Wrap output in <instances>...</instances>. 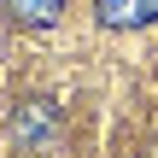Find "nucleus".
<instances>
[{
	"label": "nucleus",
	"instance_id": "nucleus-1",
	"mask_svg": "<svg viewBox=\"0 0 158 158\" xmlns=\"http://www.w3.org/2000/svg\"><path fill=\"white\" fill-rule=\"evenodd\" d=\"M94 12L106 29H141L158 18V0H94Z\"/></svg>",
	"mask_w": 158,
	"mask_h": 158
},
{
	"label": "nucleus",
	"instance_id": "nucleus-2",
	"mask_svg": "<svg viewBox=\"0 0 158 158\" xmlns=\"http://www.w3.org/2000/svg\"><path fill=\"white\" fill-rule=\"evenodd\" d=\"M6 12H12L23 29H47V23H59L64 0H6Z\"/></svg>",
	"mask_w": 158,
	"mask_h": 158
},
{
	"label": "nucleus",
	"instance_id": "nucleus-3",
	"mask_svg": "<svg viewBox=\"0 0 158 158\" xmlns=\"http://www.w3.org/2000/svg\"><path fill=\"white\" fill-rule=\"evenodd\" d=\"M12 135H18V141H47V135H53V111H47V106H23L18 123H12Z\"/></svg>",
	"mask_w": 158,
	"mask_h": 158
}]
</instances>
